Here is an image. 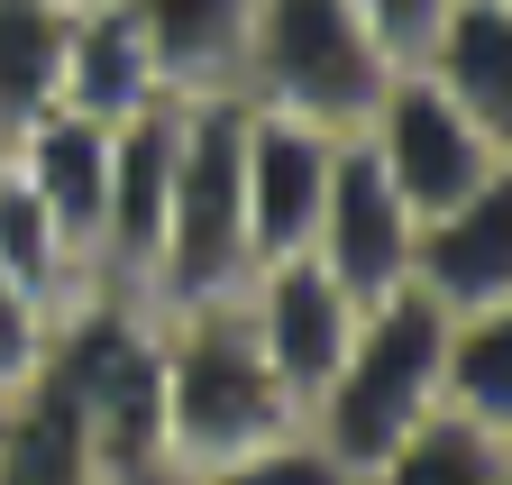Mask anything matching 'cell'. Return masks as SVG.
<instances>
[{
    "label": "cell",
    "mask_w": 512,
    "mask_h": 485,
    "mask_svg": "<svg viewBox=\"0 0 512 485\" xmlns=\"http://www.w3.org/2000/svg\"><path fill=\"white\" fill-rule=\"evenodd\" d=\"M74 10H92V0H74Z\"/></svg>",
    "instance_id": "obj_23"
},
{
    "label": "cell",
    "mask_w": 512,
    "mask_h": 485,
    "mask_svg": "<svg viewBox=\"0 0 512 485\" xmlns=\"http://www.w3.org/2000/svg\"><path fill=\"white\" fill-rule=\"evenodd\" d=\"M439 412L476 421V431L512 440V302H485V312H448L439 339Z\"/></svg>",
    "instance_id": "obj_16"
},
{
    "label": "cell",
    "mask_w": 512,
    "mask_h": 485,
    "mask_svg": "<svg viewBox=\"0 0 512 485\" xmlns=\"http://www.w3.org/2000/svg\"><path fill=\"white\" fill-rule=\"evenodd\" d=\"M174 129H183V101H156L110 129V193H101V248H92L101 284L147 293L156 238H165V193H174Z\"/></svg>",
    "instance_id": "obj_10"
},
{
    "label": "cell",
    "mask_w": 512,
    "mask_h": 485,
    "mask_svg": "<svg viewBox=\"0 0 512 485\" xmlns=\"http://www.w3.org/2000/svg\"><path fill=\"white\" fill-rule=\"evenodd\" d=\"M412 229H421L412 202L375 174V156L357 138H339V165H330V193H320V220H311L302 257H320L357 302H375V293L412 284Z\"/></svg>",
    "instance_id": "obj_9"
},
{
    "label": "cell",
    "mask_w": 512,
    "mask_h": 485,
    "mask_svg": "<svg viewBox=\"0 0 512 485\" xmlns=\"http://www.w3.org/2000/svg\"><path fill=\"white\" fill-rule=\"evenodd\" d=\"M412 284L439 302V312H485V302H512V174L448 211H421L412 229Z\"/></svg>",
    "instance_id": "obj_11"
},
{
    "label": "cell",
    "mask_w": 512,
    "mask_h": 485,
    "mask_svg": "<svg viewBox=\"0 0 512 485\" xmlns=\"http://www.w3.org/2000/svg\"><path fill=\"white\" fill-rule=\"evenodd\" d=\"M128 28L147 46V74L165 101H211L238 92L247 65V10L256 0H119Z\"/></svg>",
    "instance_id": "obj_12"
},
{
    "label": "cell",
    "mask_w": 512,
    "mask_h": 485,
    "mask_svg": "<svg viewBox=\"0 0 512 485\" xmlns=\"http://www.w3.org/2000/svg\"><path fill=\"white\" fill-rule=\"evenodd\" d=\"M55 312H64V302H46V293H28V284H10V275H0V403H19V394L46 376Z\"/></svg>",
    "instance_id": "obj_21"
},
{
    "label": "cell",
    "mask_w": 512,
    "mask_h": 485,
    "mask_svg": "<svg viewBox=\"0 0 512 485\" xmlns=\"http://www.w3.org/2000/svg\"><path fill=\"white\" fill-rule=\"evenodd\" d=\"M165 485H348V467L320 449L311 431H284V440H256L238 458H211V467H183Z\"/></svg>",
    "instance_id": "obj_20"
},
{
    "label": "cell",
    "mask_w": 512,
    "mask_h": 485,
    "mask_svg": "<svg viewBox=\"0 0 512 485\" xmlns=\"http://www.w3.org/2000/svg\"><path fill=\"white\" fill-rule=\"evenodd\" d=\"M0 156L28 174L37 202L74 229V248L92 257V248H101V193H110V129H101V119L46 101L37 119H19V129L0 138Z\"/></svg>",
    "instance_id": "obj_13"
},
{
    "label": "cell",
    "mask_w": 512,
    "mask_h": 485,
    "mask_svg": "<svg viewBox=\"0 0 512 485\" xmlns=\"http://www.w3.org/2000/svg\"><path fill=\"white\" fill-rule=\"evenodd\" d=\"M55 101H64V110H83V119H101V129H119V119H138V110L165 101L156 74H147V46H138V28H128L119 0H92V10H74Z\"/></svg>",
    "instance_id": "obj_15"
},
{
    "label": "cell",
    "mask_w": 512,
    "mask_h": 485,
    "mask_svg": "<svg viewBox=\"0 0 512 485\" xmlns=\"http://www.w3.org/2000/svg\"><path fill=\"white\" fill-rule=\"evenodd\" d=\"M412 65L458 110H476L485 129L512 138V0H448Z\"/></svg>",
    "instance_id": "obj_14"
},
{
    "label": "cell",
    "mask_w": 512,
    "mask_h": 485,
    "mask_svg": "<svg viewBox=\"0 0 512 485\" xmlns=\"http://www.w3.org/2000/svg\"><path fill=\"white\" fill-rule=\"evenodd\" d=\"M348 10L375 28V46L394 55V65H412V55H421V37L439 28V10H448V0H348Z\"/></svg>",
    "instance_id": "obj_22"
},
{
    "label": "cell",
    "mask_w": 512,
    "mask_h": 485,
    "mask_svg": "<svg viewBox=\"0 0 512 485\" xmlns=\"http://www.w3.org/2000/svg\"><path fill=\"white\" fill-rule=\"evenodd\" d=\"M439 339H448V312H439L421 284L375 293L366 312H357L348 357L330 367V385L311 394L302 431L330 449L348 476H357V467H375L384 449L412 431V421H430V412H439Z\"/></svg>",
    "instance_id": "obj_3"
},
{
    "label": "cell",
    "mask_w": 512,
    "mask_h": 485,
    "mask_svg": "<svg viewBox=\"0 0 512 485\" xmlns=\"http://www.w3.org/2000/svg\"><path fill=\"white\" fill-rule=\"evenodd\" d=\"M330 165H339V138H330V129H311V119H284V110H256V101H247V129H238L247 266L302 257V248H311V220H320V193H330Z\"/></svg>",
    "instance_id": "obj_8"
},
{
    "label": "cell",
    "mask_w": 512,
    "mask_h": 485,
    "mask_svg": "<svg viewBox=\"0 0 512 485\" xmlns=\"http://www.w3.org/2000/svg\"><path fill=\"white\" fill-rule=\"evenodd\" d=\"M156 357H165V476L302 431V403L266 367L238 293L156 302Z\"/></svg>",
    "instance_id": "obj_2"
},
{
    "label": "cell",
    "mask_w": 512,
    "mask_h": 485,
    "mask_svg": "<svg viewBox=\"0 0 512 485\" xmlns=\"http://www.w3.org/2000/svg\"><path fill=\"white\" fill-rule=\"evenodd\" d=\"M64 37H74V0H0V138L55 101Z\"/></svg>",
    "instance_id": "obj_19"
},
{
    "label": "cell",
    "mask_w": 512,
    "mask_h": 485,
    "mask_svg": "<svg viewBox=\"0 0 512 485\" xmlns=\"http://www.w3.org/2000/svg\"><path fill=\"white\" fill-rule=\"evenodd\" d=\"M238 312H247L256 348H266V367L284 376V394L311 412V394L330 385V367L348 357L366 302H357L330 266H320V257H266V266H247Z\"/></svg>",
    "instance_id": "obj_7"
},
{
    "label": "cell",
    "mask_w": 512,
    "mask_h": 485,
    "mask_svg": "<svg viewBox=\"0 0 512 485\" xmlns=\"http://www.w3.org/2000/svg\"><path fill=\"white\" fill-rule=\"evenodd\" d=\"M238 129H247V101L238 92L183 101L174 193H165V238H156V266H147V302H202V293H238L247 284Z\"/></svg>",
    "instance_id": "obj_5"
},
{
    "label": "cell",
    "mask_w": 512,
    "mask_h": 485,
    "mask_svg": "<svg viewBox=\"0 0 512 485\" xmlns=\"http://www.w3.org/2000/svg\"><path fill=\"white\" fill-rule=\"evenodd\" d=\"M357 147L375 156L384 184L412 202V220L421 211H448V202H467V193H485V184L512 174V138L485 129L476 110H458L421 65H394V74H384Z\"/></svg>",
    "instance_id": "obj_6"
},
{
    "label": "cell",
    "mask_w": 512,
    "mask_h": 485,
    "mask_svg": "<svg viewBox=\"0 0 512 485\" xmlns=\"http://www.w3.org/2000/svg\"><path fill=\"white\" fill-rule=\"evenodd\" d=\"M46 385L74 412L101 485H165V357H156V302L147 293L92 275L55 312Z\"/></svg>",
    "instance_id": "obj_1"
},
{
    "label": "cell",
    "mask_w": 512,
    "mask_h": 485,
    "mask_svg": "<svg viewBox=\"0 0 512 485\" xmlns=\"http://www.w3.org/2000/svg\"><path fill=\"white\" fill-rule=\"evenodd\" d=\"M348 485H512V440L476 431V421H458V412H430L375 467H357Z\"/></svg>",
    "instance_id": "obj_17"
},
{
    "label": "cell",
    "mask_w": 512,
    "mask_h": 485,
    "mask_svg": "<svg viewBox=\"0 0 512 485\" xmlns=\"http://www.w3.org/2000/svg\"><path fill=\"white\" fill-rule=\"evenodd\" d=\"M0 275L28 284V293H46V302H74L92 284V257L74 248V229L37 202V184L10 156H0Z\"/></svg>",
    "instance_id": "obj_18"
},
{
    "label": "cell",
    "mask_w": 512,
    "mask_h": 485,
    "mask_svg": "<svg viewBox=\"0 0 512 485\" xmlns=\"http://www.w3.org/2000/svg\"><path fill=\"white\" fill-rule=\"evenodd\" d=\"M394 74V55L375 46V28L348 0H256L247 10V65H238V101L311 119L330 138H357L366 110Z\"/></svg>",
    "instance_id": "obj_4"
}]
</instances>
